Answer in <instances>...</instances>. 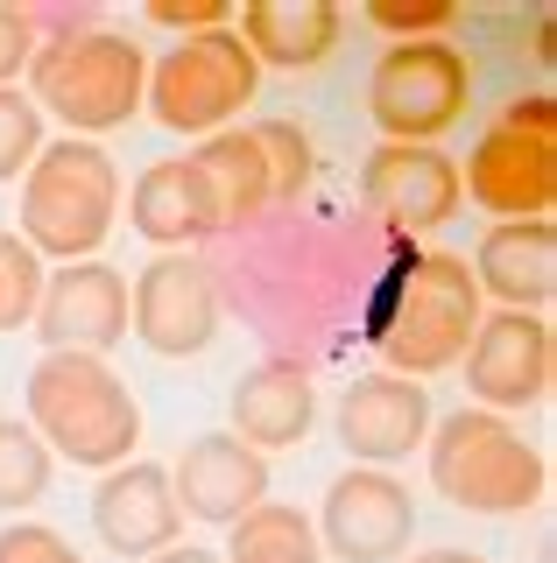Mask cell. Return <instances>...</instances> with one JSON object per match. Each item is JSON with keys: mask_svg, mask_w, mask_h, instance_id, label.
<instances>
[{"mask_svg": "<svg viewBox=\"0 0 557 563\" xmlns=\"http://www.w3.org/2000/svg\"><path fill=\"white\" fill-rule=\"evenodd\" d=\"M310 422H318V395H310V374L297 360H261L240 374L233 387V437L248 451H290L310 437Z\"/></svg>", "mask_w": 557, "mask_h": 563, "instance_id": "cell-20", "label": "cell"}, {"mask_svg": "<svg viewBox=\"0 0 557 563\" xmlns=\"http://www.w3.org/2000/svg\"><path fill=\"white\" fill-rule=\"evenodd\" d=\"M409 563H487L480 550H424V556H409Z\"/></svg>", "mask_w": 557, "mask_h": 563, "instance_id": "cell-33", "label": "cell"}, {"mask_svg": "<svg viewBox=\"0 0 557 563\" xmlns=\"http://www.w3.org/2000/svg\"><path fill=\"white\" fill-rule=\"evenodd\" d=\"M142 85H149V49L128 29H107L99 14L57 22L29 57V106L43 120H64L72 141L128 128L142 113Z\"/></svg>", "mask_w": 557, "mask_h": 563, "instance_id": "cell-2", "label": "cell"}, {"mask_svg": "<svg viewBox=\"0 0 557 563\" xmlns=\"http://www.w3.org/2000/svg\"><path fill=\"white\" fill-rule=\"evenodd\" d=\"M149 22L177 29V43H184V35H205V29H233V8L226 0H149Z\"/></svg>", "mask_w": 557, "mask_h": 563, "instance_id": "cell-29", "label": "cell"}, {"mask_svg": "<svg viewBox=\"0 0 557 563\" xmlns=\"http://www.w3.org/2000/svg\"><path fill=\"white\" fill-rule=\"evenodd\" d=\"M368 29H381L389 43H430L459 29V0H374Z\"/></svg>", "mask_w": 557, "mask_h": 563, "instance_id": "cell-26", "label": "cell"}, {"mask_svg": "<svg viewBox=\"0 0 557 563\" xmlns=\"http://www.w3.org/2000/svg\"><path fill=\"white\" fill-rule=\"evenodd\" d=\"M0 563H85L50 521H8L0 528Z\"/></svg>", "mask_w": 557, "mask_h": 563, "instance_id": "cell-28", "label": "cell"}, {"mask_svg": "<svg viewBox=\"0 0 557 563\" xmlns=\"http://www.w3.org/2000/svg\"><path fill=\"white\" fill-rule=\"evenodd\" d=\"M466 99H473V64L451 35L389 43L368 70V113L381 141H403V148H438V134L459 128Z\"/></svg>", "mask_w": 557, "mask_h": 563, "instance_id": "cell-7", "label": "cell"}, {"mask_svg": "<svg viewBox=\"0 0 557 563\" xmlns=\"http://www.w3.org/2000/svg\"><path fill=\"white\" fill-rule=\"evenodd\" d=\"M190 163L205 169V184H212V198H219V225H240V219H254L261 205H275L269 198V163H261V148H254L248 128L205 134Z\"/></svg>", "mask_w": 557, "mask_h": 563, "instance_id": "cell-21", "label": "cell"}, {"mask_svg": "<svg viewBox=\"0 0 557 563\" xmlns=\"http://www.w3.org/2000/svg\"><path fill=\"white\" fill-rule=\"evenodd\" d=\"M310 528H318V550H332L339 563H395L416 536V500L395 472L353 465L325 486V507Z\"/></svg>", "mask_w": 557, "mask_h": 563, "instance_id": "cell-9", "label": "cell"}, {"mask_svg": "<svg viewBox=\"0 0 557 563\" xmlns=\"http://www.w3.org/2000/svg\"><path fill=\"white\" fill-rule=\"evenodd\" d=\"M50 472H57V457L43 451V437L29 430V422H0V515H14V507H36L50 493Z\"/></svg>", "mask_w": 557, "mask_h": 563, "instance_id": "cell-23", "label": "cell"}, {"mask_svg": "<svg viewBox=\"0 0 557 563\" xmlns=\"http://www.w3.org/2000/svg\"><path fill=\"white\" fill-rule=\"evenodd\" d=\"M261 85V64L248 57L233 29H205V35H184L177 49L149 57V85H142V106L163 134H219L233 113H248Z\"/></svg>", "mask_w": 557, "mask_h": 563, "instance_id": "cell-6", "label": "cell"}, {"mask_svg": "<svg viewBox=\"0 0 557 563\" xmlns=\"http://www.w3.org/2000/svg\"><path fill=\"white\" fill-rule=\"evenodd\" d=\"M29 430L50 457L113 472L142 451V401L92 352H43L29 374Z\"/></svg>", "mask_w": 557, "mask_h": 563, "instance_id": "cell-3", "label": "cell"}, {"mask_svg": "<svg viewBox=\"0 0 557 563\" xmlns=\"http://www.w3.org/2000/svg\"><path fill=\"white\" fill-rule=\"evenodd\" d=\"M480 317L487 310H480L466 254H451V246H395V268L368 310V345L381 352V374L430 380L466 360Z\"/></svg>", "mask_w": 557, "mask_h": 563, "instance_id": "cell-1", "label": "cell"}, {"mask_svg": "<svg viewBox=\"0 0 557 563\" xmlns=\"http://www.w3.org/2000/svg\"><path fill=\"white\" fill-rule=\"evenodd\" d=\"M430 422H438V416H430L424 380H403V374H360L339 395V409H332L339 444L353 451L360 465H374V472H389L395 457L424 451Z\"/></svg>", "mask_w": 557, "mask_h": 563, "instance_id": "cell-14", "label": "cell"}, {"mask_svg": "<svg viewBox=\"0 0 557 563\" xmlns=\"http://www.w3.org/2000/svg\"><path fill=\"white\" fill-rule=\"evenodd\" d=\"M473 289L494 296L501 310H536L544 317L557 289V225L550 219H501L487 225V240L473 246Z\"/></svg>", "mask_w": 557, "mask_h": 563, "instance_id": "cell-18", "label": "cell"}, {"mask_svg": "<svg viewBox=\"0 0 557 563\" xmlns=\"http://www.w3.org/2000/svg\"><path fill=\"white\" fill-rule=\"evenodd\" d=\"M318 556L325 550H318V528H310L304 507L261 500L226 528V556L219 563H318Z\"/></svg>", "mask_w": 557, "mask_h": 563, "instance_id": "cell-22", "label": "cell"}, {"mask_svg": "<svg viewBox=\"0 0 557 563\" xmlns=\"http://www.w3.org/2000/svg\"><path fill=\"white\" fill-rule=\"evenodd\" d=\"M430 486L466 515H529L550 493V457L494 409H459L424 437Z\"/></svg>", "mask_w": 557, "mask_h": 563, "instance_id": "cell-4", "label": "cell"}, {"mask_svg": "<svg viewBox=\"0 0 557 563\" xmlns=\"http://www.w3.org/2000/svg\"><path fill=\"white\" fill-rule=\"evenodd\" d=\"M494 120H501V128H515V134H544V141H557V99H550V92H515Z\"/></svg>", "mask_w": 557, "mask_h": 563, "instance_id": "cell-31", "label": "cell"}, {"mask_svg": "<svg viewBox=\"0 0 557 563\" xmlns=\"http://www.w3.org/2000/svg\"><path fill=\"white\" fill-rule=\"evenodd\" d=\"M92 528H99V542H107L113 556H128V563L170 550V542L184 536L177 493H170V465H155V457L113 465L107 479H99V493H92Z\"/></svg>", "mask_w": 557, "mask_h": 563, "instance_id": "cell-16", "label": "cell"}, {"mask_svg": "<svg viewBox=\"0 0 557 563\" xmlns=\"http://www.w3.org/2000/svg\"><path fill=\"white\" fill-rule=\"evenodd\" d=\"M36 14L29 8H0V85H14V70H29V57H36Z\"/></svg>", "mask_w": 557, "mask_h": 563, "instance_id": "cell-30", "label": "cell"}, {"mask_svg": "<svg viewBox=\"0 0 557 563\" xmlns=\"http://www.w3.org/2000/svg\"><path fill=\"white\" fill-rule=\"evenodd\" d=\"M120 219V169L99 141H43L22 176V240L36 261H92Z\"/></svg>", "mask_w": 557, "mask_h": 563, "instance_id": "cell-5", "label": "cell"}, {"mask_svg": "<svg viewBox=\"0 0 557 563\" xmlns=\"http://www.w3.org/2000/svg\"><path fill=\"white\" fill-rule=\"evenodd\" d=\"M128 219H134V233H142L149 246L184 254V246L219 233V198H212V184H205V169L190 163V155H163V163H149L142 176H134Z\"/></svg>", "mask_w": 557, "mask_h": 563, "instance_id": "cell-17", "label": "cell"}, {"mask_svg": "<svg viewBox=\"0 0 557 563\" xmlns=\"http://www.w3.org/2000/svg\"><path fill=\"white\" fill-rule=\"evenodd\" d=\"M43 275H50V268H43L36 254H29V240L0 225V331H22L29 317H36Z\"/></svg>", "mask_w": 557, "mask_h": 563, "instance_id": "cell-25", "label": "cell"}, {"mask_svg": "<svg viewBox=\"0 0 557 563\" xmlns=\"http://www.w3.org/2000/svg\"><path fill=\"white\" fill-rule=\"evenodd\" d=\"M43 155V113L29 106V92L0 85V184L29 176V163Z\"/></svg>", "mask_w": 557, "mask_h": 563, "instance_id": "cell-27", "label": "cell"}, {"mask_svg": "<svg viewBox=\"0 0 557 563\" xmlns=\"http://www.w3.org/2000/svg\"><path fill=\"white\" fill-rule=\"evenodd\" d=\"M557 380V339L536 310H487L473 345H466V387H473V409L515 416L536 409Z\"/></svg>", "mask_w": 557, "mask_h": 563, "instance_id": "cell-8", "label": "cell"}, {"mask_svg": "<svg viewBox=\"0 0 557 563\" xmlns=\"http://www.w3.org/2000/svg\"><path fill=\"white\" fill-rule=\"evenodd\" d=\"M233 35L261 70H318L346 35V8H332V0H248L233 14Z\"/></svg>", "mask_w": 557, "mask_h": 563, "instance_id": "cell-19", "label": "cell"}, {"mask_svg": "<svg viewBox=\"0 0 557 563\" xmlns=\"http://www.w3.org/2000/svg\"><path fill=\"white\" fill-rule=\"evenodd\" d=\"M128 324L134 339L163 360H198L219 339V289L190 254H155L128 289Z\"/></svg>", "mask_w": 557, "mask_h": 563, "instance_id": "cell-11", "label": "cell"}, {"mask_svg": "<svg viewBox=\"0 0 557 563\" xmlns=\"http://www.w3.org/2000/svg\"><path fill=\"white\" fill-rule=\"evenodd\" d=\"M142 563H219L212 550H190V542H170V550H155V556H142Z\"/></svg>", "mask_w": 557, "mask_h": 563, "instance_id": "cell-32", "label": "cell"}, {"mask_svg": "<svg viewBox=\"0 0 557 563\" xmlns=\"http://www.w3.org/2000/svg\"><path fill=\"white\" fill-rule=\"evenodd\" d=\"M36 339L43 352H107L128 339V275L107 268V261H72V268L43 275L36 296Z\"/></svg>", "mask_w": 557, "mask_h": 563, "instance_id": "cell-12", "label": "cell"}, {"mask_svg": "<svg viewBox=\"0 0 557 563\" xmlns=\"http://www.w3.org/2000/svg\"><path fill=\"white\" fill-rule=\"evenodd\" d=\"M360 205L389 225L395 240H424L438 225L459 219L466 190H459V163L445 148H403V141H381L360 169Z\"/></svg>", "mask_w": 557, "mask_h": 563, "instance_id": "cell-10", "label": "cell"}, {"mask_svg": "<svg viewBox=\"0 0 557 563\" xmlns=\"http://www.w3.org/2000/svg\"><path fill=\"white\" fill-rule=\"evenodd\" d=\"M459 190L494 219H550L557 205V141L544 134H515V128H487L473 141V155L459 163Z\"/></svg>", "mask_w": 557, "mask_h": 563, "instance_id": "cell-13", "label": "cell"}, {"mask_svg": "<svg viewBox=\"0 0 557 563\" xmlns=\"http://www.w3.org/2000/svg\"><path fill=\"white\" fill-rule=\"evenodd\" d=\"M170 493H177V515L212 521V528H233L248 507L269 500V457L248 451L233 430L190 437L184 457L170 465Z\"/></svg>", "mask_w": 557, "mask_h": 563, "instance_id": "cell-15", "label": "cell"}, {"mask_svg": "<svg viewBox=\"0 0 557 563\" xmlns=\"http://www.w3.org/2000/svg\"><path fill=\"white\" fill-rule=\"evenodd\" d=\"M248 134H254L261 163H269V198L290 205V198L310 184V169H318V148H310V134L297 128V120H254Z\"/></svg>", "mask_w": 557, "mask_h": 563, "instance_id": "cell-24", "label": "cell"}]
</instances>
